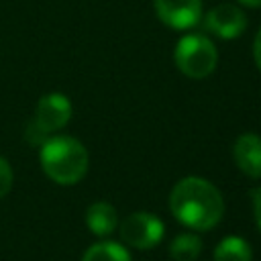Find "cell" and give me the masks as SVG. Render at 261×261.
Listing matches in <instances>:
<instances>
[{"label": "cell", "instance_id": "6da1fadb", "mask_svg": "<svg viewBox=\"0 0 261 261\" xmlns=\"http://www.w3.org/2000/svg\"><path fill=\"white\" fill-rule=\"evenodd\" d=\"M173 216L194 230H208L222 220L224 200L216 186L198 175L179 179L169 194Z\"/></svg>", "mask_w": 261, "mask_h": 261}, {"label": "cell", "instance_id": "7a4b0ae2", "mask_svg": "<svg viewBox=\"0 0 261 261\" xmlns=\"http://www.w3.org/2000/svg\"><path fill=\"white\" fill-rule=\"evenodd\" d=\"M41 167L59 186L77 184L88 171V151L73 137H49L41 145Z\"/></svg>", "mask_w": 261, "mask_h": 261}, {"label": "cell", "instance_id": "3957f363", "mask_svg": "<svg viewBox=\"0 0 261 261\" xmlns=\"http://www.w3.org/2000/svg\"><path fill=\"white\" fill-rule=\"evenodd\" d=\"M173 61L184 75L192 80H204L216 69L218 51L206 35L190 33L177 41L173 49Z\"/></svg>", "mask_w": 261, "mask_h": 261}, {"label": "cell", "instance_id": "277c9868", "mask_svg": "<svg viewBox=\"0 0 261 261\" xmlns=\"http://www.w3.org/2000/svg\"><path fill=\"white\" fill-rule=\"evenodd\" d=\"M163 222L151 212H135L120 222V239L133 249H153L163 237Z\"/></svg>", "mask_w": 261, "mask_h": 261}, {"label": "cell", "instance_id": "5b68a950", "mask_svg": "<svg viewBox=\"0 0 261 261\" xmlns=\"http://www.w3.org/2000/svg\"><path fill=\"white\" fill-rule=\"evenodd\" d=\"M204 29L218 39L230 41L237 39L247 29V14L241 6L222 2L212 10H208V14L204 16Z\"/></svg>", "mask_w": 261, "mask_h": 261}, {"label": "cell", "instance_id": "8992f818", "mask_svg": "<svg viewBox=\"0 0 261 261\" xmlns=\"http://www.w3.org/2000/svg\"><path fill=\"white\" fill-rule=\"evenodd\" d=\"M157 18L173 31H188L202 18V0H153Z\"/></svg>", "mask_w": 261, "mask_h": 261}, {"label": "cell", "instance_id": "52a82bcc", "mask_svg": "<svg viewBox=\"0 0 261 261\" xmlns=\"http://www.w3.org/2000/svg\"><path fill=\"white\" fill-rule=\"evenodd\" d=\"M33 118L47 133H55V130L63 128L69 122V118H71V102H69L67 96H63L59 92L45 94V96L39 98Z\"/></svg>", "mask_w": 261, "mask_h": 261}, {"label": "cell", "instance_id": "ba28073f", "mask_svg": "<svg viewBox=\"0 0 261 261\" xmlns=\"http://www.w3.org/2000/svg\"><path fill=\"white\" fill-rule=\"evenodd\" d=\"M237 167L249 177H261V137L255 133L241 135L232 145Z\"/></svg>", "mask_w": 261, "mask_h": 261}, {"label": "cell", "instance_id": "9c48e42d", "mask_svg": "<svg viewBox=\"0 0 261 261\" xmlns=\"http://www.w3.org/2000/svg\"><path fill=\"white\" fill-rule=\"evenodd\" d=\"M86 224L98 237H108L118 226V216L112 204L108 202H94L86 210Z\"/></svg>", "mask_w": 261, "mask_h": 261}, {"label": "cell", "instance_id": "30bf717a", "mask_svg": "<svg viewBox=\"0 0 261 261\" xmlns=\"http://www.w3.org/2000/svg\"><path fill=\"white\" fill-rule=\"evenodd\" d=\"M214 261H251L253 251L241 237H224L214 249Z\"/></svg>", "mask_w": 261, "mask_h": 261}, {"label": "cell", "instance_id": "8fae6325", "mask_svg": "<svg viewBox=\"0 0 261 261\" xmlns=\"http://www.w3.org/2000/svg\"><path fill=\"white\" fill-rule=\"evenodd\" d=\"M202 253V239L194 232H184L175 237L169 245V255L173 261H196Z\"/></svg>", "mask_w": 261, "mask_h": 261}, {"label": "cell", "instance_id": "7c38bea8", "mask_svg": "<svg viewBox=\"0 0 261 261\" xmlns=\"http://www.w3.org/2000/svg\"><path fill=\"white\" fill-rule=\"evenodd\" d=\"M82 261H130V255L124 245L102 241L86 249Z\"/></svg>", "mask_w": 261, "mask_h": 261}, {"label": "cell", "instance_id": "4fadbf2b", "mask_svg": "<svg viewBox=\"0 0 261 261\" xmlns=\"http://www.w3.org/2000/svg\"><path fill=\"white\" fill-rule=\"evenodd\" d=\"M49 135H51V133H47L41 124H37L35 118H31L29 124H27V128H24V139H27L31 145H35V147H41V145L49 139Z\"/></svg>", "mask_w": 261, "mask_h": 261}, {"label": "cell", "instance_id": "5bb4252c", "mask_svg": "<svg viewBox=\"0 0 261 261\" xmlns=\"http://www.w3.org/2000/svg\"><path fill=\"white\" fill-rule=\"evenodd\" d=\"M12 188V167L10 163L0 157V198H4Z\"/></svg>", "mask_w": 261, "mask_h": 261}, {"label": "cell", "instance_id": "9a60e30c", "mask_svg": "<svg viewBox=\"0 0 261 261\" xmlns=\"http://www.w3.org/2000/svg\"><path fill=\"white\" fill-rule=\"evenodd\" d=\"M253 214H255L257 228L261 230V186L253 192Z\"/></svg>", "mask_w": 261, "mask_h": 261}, {"label": "cell", "instance_id": "2e32d148", "mask_svg": "<svg viewBox=\"0 0 261 261\" xmlns=\"http://www.w3.org/2000/svg\"><path fill=\"white\" fill-rule=\"evenodd\" d=\"M253 59H255V65H257L259 71H261V29L257 31L255 41H253Z\"/></svg>", "mask_w": 261, "mask_h": 261}, {"label": "cell", "instance_id": "e0dca14e", "mask_svg": "<svg viewBox=\"0 0 261 261\" xmlns=\"http://www.w3.org/2000/svg\"><path fill=\"white\" fill-rule=\"evenodd\" d=\"M237 2L247 8H261V0H237Z\"/></svg>", "mask_w": 261, "mask_h": 261}]
</instances>
